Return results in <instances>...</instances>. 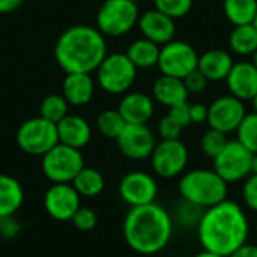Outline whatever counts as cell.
I'll return each mask as SVG.
<instances>
[{
	"label": "cell",
	"mask_w": 257,
	"mask_h": 257,
	"mask_svg": "<svg viewBox=\"0 0 257 257\" xmlns=\"http://www.w3.org/2000/svg\"><path fill=\"white\" fill-rule=\"evenodd\" d=\"M230 95L241 101H251L257 93V69L253 62H235L226 77Z\"/></svg>",
	"instance_id": "e0dca14e"
},
{
	"label": "cell",
	"mask_w": 257,
	"mask_h": 257,
	"mask_svg": "<svg viewBox=\"0 0 257 257\" xmlns=\"http://www.w3.org/2000/svg\"><path fill=\"white\" fill-rule=\"evenodd\" d=\"M133 2H136V3H137V2H139V0H133Z\"/></svg>",
	"instance_id": "681fc988"
},
{
	"label": "cell",
	"mask_w": 257,
	"mask_h": 257,
	"mask_svg": "<svg viewBox=\"0 0 257 257\" xmlns=\"http://www.w3.org/2000/svg\"><path fill=\"white\" fill-rule=\"evenodd\" d=\"M139 29L143 35V38L158 44L164 45L170 41H173V36L176 33V24L175 20L169 15L160 12L158 9H149L143 12L139 17Z\"/></svg>",
	"instance_id": "2e32d148"
},
{
	"label": "cell",
	"mask_w": 257,
	"mask_h": 257,
	"mask_svg": "<svg viewBox=\"0 0 257 257\" xmlns=\"http://www.w3.org/2000/svg\"><path fill=\"white\" fill-rule=\"evenodd\" d=\"M59 143L56 123L38 116L24 120L17 130V145L29 155L42 157Z\"/></svg>",
	"instance_id": "ba28073f"
},
{
	"label": "cell",
	"mask_w": 257,
	"mask_h": 257,
	"mask_svg": "<svg viewBox=\"0 0 257 257\" xmlns=\"http://www.w3.org/2000/svg\"><path fill=\"white\" fill-rule=\"evenodd\" d=\"M125 125H126V122L123 120V117L120 116L117 108L116 110H104L96 117V128H98L99 134L107 139L116 140L119 137V134L123 131Z\"/></svg>",
	"instance_id": "f1b7e54d"
},
{
	"label": "cell",
	"mask_w": 257,
	"mask_h": 257,
	"mask_svg": "<svg viewBox=\"0 0 257 257\" xmlns=\"http://www.w3.org/2000/svg\"><path fill=\"white\" fill-rule=\"evenodd\" d=\"M182 130L184 126L176 122L169 113L158 122V134L161 140H178L182 134Z\"/></svg>",
	"instance_id": "d590c367"
},
{
	"label": "cell",
	"mask_w": 257,
	"mask_h": 257,
	"mask_svg": "<svg viewBox=\"0 0 257 257\" xmlns=\"http://www.w3.org/2000/svg\"><path fill=\"white\" fill-rule=\"evenodd\" d=\"M95 93V81L90 74L71 72L66 74L62 84V95L69 105L81 107L90 102Z\"/></svg>",
	"instance_id": "ffe728a7"
},
{
	"label": "cell",
	"mask_w": 257,
	"mask_h": 257,
	"mask_svg": "<svg viewBox=\"0 0 257 257\" xmlns=\"http://www.w3.org/2000/svg\"><path fill=\"white\" fill-rule=\"evenodd\" d=\"M253 155L238 140H229L223 151L212 158L214 170L227 184L241 182L251 173Z\"/></svg>",
	"instance_id": "9c48e42d"
},
{
	"label": "cell",
	"mask_w": 257,
	"mask_h": 257,
	"mask_svg": "<svg viewBox=\"0 0 257 257\" xmlns=\"http://www.w3.org/2000/svg\"><path fill=\"white\" fill-rule=\"evenodd\" d=\"M199 54L193 45L184 41H170L160 48V57L157 66L163 75L176 78H185L188 74L197 69Z\"/></svg>",
	"instance_id": "30bf717a"
},
{
	"label": "cell",
	"mask_w": 257,
	"mask_h": 257,
	"mask_svg": "<svg viewBox=\"0 0 257 257\" xmlns=\"http://www.w3.org/2000/svg\"><path fill=\"white\" fill-rule=\"evenodd\" d=\"M233 63L235 62L227 51L221 48H211L199 56L197 69L206 77L208 81H221L226 80Z\"/></svg>",
	"instance_id": "44dd1931"
},
{
	"label": "cell",
	"mask_w": 257,
	"mask_h": 257,
	"mask_svg": "<svg viewBox=\"0 0 257 257\" xmlns=\"http://www.w3.org/2000/svg\"><path fill=\"white\" fill-rule=\"evenodd\" d=\"M193 257H224V256L215 254V253H212V251H208V250H202V251L196 253V254H194Z\"/></svg>",
	"instance_id": "7bdbcfd3"
},
{
	"label": "cell",
	"mask_w": 257,
	"mask_h": 257,
	"mask_svg": "<svg viewBox=\"0 0 257 257\" xmlns=\"http://www.w3.org/2000/svg\"><path fill=\"white\" fill-rule=\"evenodd\" d=\"M196 229L203 250L224 257L235 253L250 238V220L245 209L229 199L205 209Z\"/></svg>",
	"instance_id": "6da1fadb"
},
{
	"label": "cell",
	"mask_w": 257,
	"mask_h": 257,
	"mask_svg": "<svg viewBox=\"0 0 257 257\" xmlns=\"http://www.w3.org/2000/svg\"><path fill=\"white\" fill-rule=\"evenodd\" d=\"M119 196L131 208L149 205L154 203L158 196V184L155 178L146 172H130L119 182Z\"/></svg>",
	"instance_id": "7c38bea8"
},
{
	"label": "cell",
	"mask_w": 257,
	"mask_h": 257,
	"mask_svg": "<svg viewBox=\"0 0 257 257\" xmlns=\"http://www.w3.org/2000/svg\"><path fill=\"white\" fill-rule=\"evenodd\" d=\"M151 167L163 179H173L182 175L188 164V149L178 140H161L151 154Z\"/></svg>",
	"instance_id": "8fae6325"
},
{
	"label": "cell",
	"mask_w": 257,
	"mask_h": 257,
	"mask_svg": "<svg viewBox=\"0 0 257 257\" xmlns=\"http://www.w3.org/2000/svg\"><path fill=\"white\" fill-rule=\"evenodd\" d=\"M20 230H21V224L15 218V215L0 217V238L12 239L20 233Z\"/></svg>",
	"instance_id": "74e56055"
},
{
	"label": "cell",
	"mask_w": 257,
	"mask_h": 257,
	"mask_svg": "<svg viewBox=\"0 0 257 257\" xmlns=\"http://www.w3.org/2000/svg\"><path fill=\"white\" fill-rule=\"evenodd\" d=\"M256 238H257V220H256Z\"/></svg>",
	"instance_id": "c3c4849f"
},
{
	"label": "cell",
	"mask_w": 257,
	"mask_h": 257,
	"mask_svg": "<svg viewBox=\"0 0 257 257\" xmlns=\"http://www.w3.org/2000/svg\"><path fill=\"white\" fill-rule=\"evenodd\" d=\"M24 190L11 175L0 173V217L15 215L23 206Z\"/></svg>",
	"instance_id": "603a6c76"
},
{
	"label": "cell",
	"mask_w": 257,
	"mask_h": 257,
	"mask_svg": "<svg viewBox=\"0 0 257 257\" xmlns=\"http://www.w3.org/2000/svg\"><path fill=\"white\" fill-rule=\"evenodd\" d=\"M173 230V217L155 202L131 208L122 224L126 245L142 256H154L163 251L172 241Z\"/></svg>",
	"instance_id": "7a4b0ae2"
},
{
	"label": "cell",
	"mask_w": 257,
	"mask_h": 257,
	"mask_svg": "<svg viewBox=\"0 0 257 257\" xmlns=\"http://www.w3.org/2000/svg\"><path fill=\"white\" fill-rule=\"evenodd\" d=\"M227 134L221 133V131H217L214 128H209L203 136H202V140H200V149L202 152L209 157V158H215L221 151L223 148L226 146V143L229 142Z\"/></svg>",
	"instance_id": "1f68e13d"
},
{
	"label": "cell",
	"mask_w": 257,
	"mask_h": 257,
	"mask_svg": "<svg viewBox=\"0 0 257 257\" xmlns=\"http://www.w3.org/2000/svg\"><path fill=\"white\" fill-rule=\"evenodd\" d=\"M41 158V170L51 184H71L84 167L81 151L62 143L53 146Z\"/></svg>",
	"instance_id": "5b68a950"
},
{
	"label": "cell",
	"mask_w": 257,
	"mask_h": 257,
	"mask_svg": "<svg viewBox=\"0 0 257 257\" xmlns=\"http://www.w3.org/2000/svg\"><path fill=\"white\" fill-rule=\"evenodd\" d=\"M253 65L256 66V69H257V50H256V53L253 54Z\"/></svg>",
	"instance_id": "bcb514c9"
},
{
	"label": "cell",
	"mask_w": 257,
	"mask_h": 257,
	"mask_svg": "<svg viewBox=\"0 0 257 257\" xmlns=\"http://www.w3.org/2000/svg\"><path fill=\"white\" fill-rule=\"evenodd\" d=\"M154 5L155 9L176 20L185 17L191 11L193 0H154Z\"/></svg>",
	"instance_id": "d6a6232c"
},
{
	"label": "cell",
	"mask_w": 257,
	"mask_h": 257,
	"mask_svg": "<svg viewBox=\"0 0 257 257\" xmlns=\"http://www.w3.org/2000/svg\"><path fill=\"white\" fill-rule=\"evenodd\" d=\"M223 11L233 26L253 24L257 14V0H224Z\"/></svg>",
	"instance_id": "4316f807"
},
{
	"label": "cell",
	"mask_w": 257,
	"mask_h": 257,
	"mask_svg": "<svg viewBox=\"0 0 257 257\" xmlns=\"http://www.w3.org/2000/svg\"><path fill=\"white\" fill-rule=\"evenodd\" d=\"M154 99L143 92H128L117 105V111L126 123L143 125L154 116Z\"/></svg>",
	"instance_id": "ac0fdd59"
},
{
	"label": "cell",
	"mask_w": 257,
	"mask_h": 257,
	"mask_svg": "<svg viewBox=\"0 0 257 257\" xmlns=\"http://www.w3.org/2000/svg\"><path fill=\"white\" fill-rule=\"evenodd\" d=\"M152 96L157 102L166 107H175L178 104L187 102L188 92L181 78L163 75L155 80L152 87Z\"/></svg>",
	"instance_id": "7402d4cb"
},
{
	"label": "cell",
	"mask_w": 257,
	"mask_h": 257,
	"mask_svg": "<svg viewBox=\"0 0 257 257\" xmlns=\"http://www.w3.org/2000/svg\"><path fill=\"white\" fill-rule=\"evenodd\" d=\"M251 173L257 175V154L253 155V160H251Z\"/></svg>",
	"instance_id": "ee69618b"
},
{
	"label": "cell",
	"mask_w": 257,
	"mask_h": 257,
	"mask_svg": "<svg viewBox=\"0 0 257 257\" xmlns=\"http://www.w3.org/2000/svg\"><path fill=\"white\" fill-rule=\"evenodd\" d=\"M241 199L244 206L248 211L257 212V175L256 173H250L244 182H242V188H241Z\"/></svg>",
	"instance_id": "e575fe53"
},
{
	"label": "cell",
	"mask_w": 257,
	"mask_h": 257,
	"mask_svg": "<svg viewBox=\"0 0 257 257\" xmlns=\"http://www.w3.org/2000/svg\"><path fill=\"white\" fill-rule=\"evenodd\" d=\"M68 107L69 104L63 95L51 93L42 99L39 107V116L53 123H57L68 114Z\"/></svg>",
	"instance_id": "83f0119b"
},
{
	"label": "cell",
	"mask_w": 257,
	"mask_h": 257,
	"mask_svg": "<svg viewBox=\"0 0 257 257\" xmlns=\"http://www.w3.org/2000/svg\"><path fill=\"white\" fill-rule=\"evenodd\" d=\"M182 81H184L188 93H202L206 89V86H208L206 77L199 69H196L191 74H188L185 78H182Z\"/></svg>",
	"instance_id": "8d00e7d4"
},
{
	"label": "cell",
	"mask_w": 257,
	"mask_h": 257,
	"mask_svg": "<svg viewBox=\"0 0 257 257\" xmlns=\"http://www.w3.org/2000/svg\"><path fill=\"white\" fill-rule=\"evenodd\" d=\"M169 114L176 122H179L184 128L191 123V120H190V104H188V101L187 102H182V104H178L175 107H170L169 108Z\"/></svg>",
	"instance_id": "f35d334b"
},
{
	"label": "cell",
	"mask_w": 257,
	"mask_h": 257,
	"mask_svg": "<svg viewBox=\"0 0 257 257\" xmlns=\"http://www.w3.org/2000/svg\"><path fill=\"white\" fill-rule=\"evenodd\" d=\"M229 47L238 56H253L257 50V29L254 24L233 26L229 35Z\"/></svg>",
	"instance_id": "d4e9b609"
},
{
	"label": "cell",
	"mask_w": 257,
	"mask_h": 257,
	"mask_svg": "<svg viewBox=\"0 0 257 257\" xmlns=\"http://www.w3.org/2000/svg\"><path fill=\"white\" fill-rule=\"evenodd\" d=\"M253 24H254V27L257 29V14H256V18H254V21H253Z\"/></svg>",
	"instance_id": "7dc6e473"
},
{
	"label": "cell",
	"mask_w": 257,
	"mask_h": 257,
	"mask_svg": "<svg viewBox=\"0 0 257 257\" xmlns=\"http://www.w3.org/2000/svg\"><path fill=\"white\" fill-rule=\"evenodd\" d=\"M24 0H0V14H11L17 11Z\"/></svg>",
	"instance_id": "b9f144b4"
},
{
	"label": "cell",
	"mask_w": 257,
	"mask_h": 257,
	"mask_svg": "<svg viewBox=\"0 0 257 257\" xmlns=\"http://www.w3.org/2000/svg\"><path fill=\"white\" fill-rule=\"evenodd\" d=\"M71 223L80 232H90V230H93L96 227L98 215H96V212L92 208H89V206H80L77 209V212L72 215Z\"/></svg>",
	"instance_id": "836d02e7"
},
{
	"label": "cell",
	"mask_w": 257,
	"mask_h": 257,
	"mask_svg": "<svg viewBox=\"0 0 257 257\" xmlns=\"http://www.w3.org/2000/svg\"><path fill=\"white\" fill-rule=\"evenodd\" d=\"M160 45L146 39V38H140L136 39L134 42L130 44L128 50H126V56L128 59L133 62V65L139 69V68H152L157 66L158 63V57H160Z\"/></svg>",
	"instance_id": "cb8c5ba5"
},
{
	"label": "cell",
	"mask_w": 257,
	"mask_h": 257,
	"mask_svg": "<svg viewBox=\"0 0 257 257\" xmlns=\"http://www.w3.org/2000/svg\"><path fill=\"white\" fill-rule=\"evenodd\" d=\"M247 114L244 101L235 98L233 95L220 96L211 102L208 107V123L209 128L221 131L224 134L236 131L241 120Z\"/></svg>",
	"instance_id": "4fadbf2b"
},
{
	"label": "cell",
	"mask_w": 257,
	"mask_h": 257,
	"mask_svg": "<svg viewBox=\"0 0 257 257\" xmlns=\"http://www.w3.org/2000/svg\"><path fill=\"white\" fill-rule=\"evenodd\" d=\"M139 6L133 0H104L96 12V29L110 38L126 35L139 21Z\"/></svg>",
	"instance_id": "8992f818"
},
{
	"label": "cell",
	"mask_w": 257,
	"mask_h": 257,
	"mask_svg": "<svg viewBox=\"0 0 257 257\" xmlns=\"http://www.w3.org/2000/svg\"><path fill=\"white\" fill-rule=\"evenodd\" d=\"M71 185L75 188L80 197H96L104 191L105 181L101 172L84 166L72 179Z\"/></svg>",
	"instance_id": "484cf974"
},
{
	"label": "cell",
	"mask_w": 257,
	"mask_h": 257,
	"mask_svg": "<svg viewBox=\"0 0 257 257\" xmlns=\"http://www.w3.org/2000/svg\"><path fill=\"white\" fill-rule=\"evenodd\" d=\"M119 151L130 160L142 161L151 157L157 140L152 133V130L143 123V125H134L126 123L123 131L116 139Z\"/></svg>",
	"instance_id": "5bb4252c"
},
{
	"label": "cell",
	"mask_w": 257,
	"mask_h": 257,
	"mask_svg": "<svg viewBox=\"0 0 257 257\" xmlns=\"http://www.w3.org/2000/svg\"><path fill=\"white\" fill-rule=\"evenodd\" d=\"M137 68L125 53L107 54L96 68V81L99 87L111 95L126 93L134 84Z\"/></svg>",
	"instance_id": "52a82bcc"
},
{
	"label": "cell",
	"mask_w": 257,
	"mask_h": 257,
	"mask_svg": "<svg viewBox=\"0 0 257 257\" xmlns=\"http://www.w3.org/2000/svg\"><path fill=\"white\" fill-rule=\"evenodd\" d=\"M190 120L191 123H202L208 120V105L196 102L190 104Z\"/></svg>",
	"instance_id": "ab89813d"
},
{
	"label": "cell",
	"mask_w": 257,
	"mask_h": 257,
	"mask_svg": "<svg viewBox=\"0 0 257 257\" xmlns=\"http://www.w3.org/2000/svg\"><path fill=\"white\" fill-rule=\"evenodd\" d=\"M229 257H257V244H244Z\"/></svg>",
	"instance_id": "60d3db41"
},
{
	"label": "cell",
	"mask_w": 257,
	"mask_h": 257,
	"mask_svg": "<svg viewBox=\"0 0 257 257\" xmlns=\"http://www.w3.org/2000/svg\"><path fill=\"white\" fill-rule=\"evenodd\" d=\"M105 56V36L96 27L87 24L68 27L54 45V59L65 74H92Z\"/></svg>",
	"instance_id": "3957f363"
},
{
	"label": "cell",
	"mask_w": 257,
	"mask_h": 257,
	"mask_svg": "<svg viewBox=\"0 0 257 257\" xmlns=\"http://www.w3.org/2000/svg\"><path fill=\"white\" fill-rule=\"evenodd\" d=\"M59 143L71 146L74 149H83L92 139V128L89 122L78 114H66L56 123Z\"/></svg>",
	"instance_id": "d6986e66"
},
{
	"label": "cell",
	"mask_w": 257,
	"mask_h": 257,
	"mask_svg": "<svg viewBox=\"0 0 257 257\" xmlns=\"http://www.w3.org/2000/svg\"><path fill=\"white\" fill-rule=\"evenodd\" d=\"M80 194L71 184H51L44 194L45 212L57 221H71L72 215L81 206Z\"/></svg>",
	"instance_id": "9a60e30c"
},
{
	"label": "cell",
	"mask_w": 257,
	"mask_h": 257,
	"mask_svg": "<svg viewBox=\"0 0 257 257\" xmlns=\"http://www.w3.org/2000/svg\"><path fill=\"white\" fill-rule=\"evenodd\" d=\"M251 102H253V108H254V113H257V93L254 95V98L251 99Z\"/></svg>",
	"instance_id": "f6af8a7d"
},
{
	"label": "cell",
	"mask_w": 257,
	"mask_h": 257,
	"mask_svg": "<svg viewBox=\"0 0 257 257\" xmlns=\"http://www.w3.org/2000/svg\"><path fill=\"white\" fill-rule=\"evenodd\" d=\"M236 140L248 149L251 154H257V113H247L236 128Z\"/></svg>",
	"instance_id": "f546056e"
},
{
	"label": "cell",
	"mask_w": 257,
	"mask_h": 257,
	"mask_svg": "<svg viewBox=\"0 0 257 257\" xmlns=\"http://www.w3.org/2000/svg\"><path fill=\"white\" fill-rule=\"evenodd\" d=\"M229 184L212 169H194L182 173L178 191L182 200L208 209L227 199Z\"/></svg>",
	"instance_id": "277c9868"
},
{
	"label": "cell",
	"mask_w": 257,
	"mask_h": 257,
	"mask_svg": "<svg viewBox=\"0 0 257 257\" xmlns=\"http://www.w3.org/2000/svg\"><path fill=\"white\" fill-rule=\"evenodd\" d=\"M203 211L205 209H202L200 206L181 199V202L176 206V211H175V215H173V221H175V224H178V226H181L184 229L197 227V224H199V221L202 218Z\"/></svg>",
	"instance_id": "4dcf8cb0"
}]
</instances>
